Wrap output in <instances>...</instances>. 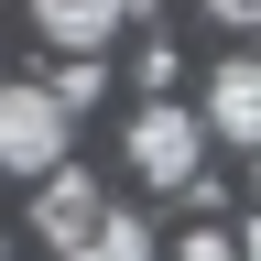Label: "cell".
Returning a JSON list of instances; mask_svg holds the SVG:
<instances>
[{"mask_svg": "<svg viewBox=\"0 0 261 261\" xmlns=\"http://www.w3.org/2000/svg\"><path fill=\"white\" fill-rule=\"evenodd\" d=\"M65 261H152V228L130 218V207H98V228H87Z\"/></svg>", "mask_w": 261, "mask_h": 261, "instance_id": "obj_6", "label": "cell"}, {"mask_svg": "<svg viewBox=\"0 0 261 261\" xmlns=\"http://www.w3.org/2000/svg\"><path fill=\"white\" fill-rule=\"evenodd\" d=\"M0 261H11V250H0Z\"/></svg>", "mask_w": 261, "mask_h": 261, "instance_id": "obj_10", "label": "cell"}, {"mask_svg": "<svg viewBox=\"0 0 261 261\" xmlns=\"http://www.w3.org/2000/svg\"><path fill=\"white\" fill-rule=\"evenodd\" d=\"M207 11H218L228 33H250V22H261V0H207Z\"/></svg>", "mask_w": 261, "mask_h": 261, "instance_id": "obj_9", "label": "cell"}, {"mask_svg": "<svg viewBox=\"0 0 261 261\" xmlns=\"http://www.w3.org/2000/svg\"><path fill=\"white\" fill-rule=\"evenodd\" d=\"M98 87H109V65H98V55H76V65H65V76L44 87V98H55V109H65V120H76V109H87V98H98Z\"/></svg>", "mask_w": 261, "mask_h": 261, "instance_id": "obj_7", "label": "cell"}, {"mask_svg": "<svg viewBox=\"0 0 261 261\" xmlns=\"http://www.w3.org/2000/svg\"><path fill=\"white\" fill-rule=\"evenodd\" d=\"M33 22H44V44H65V55H109V33L130 22V0H33Z\"/></svg>", "mask_w": 261, "mask_h": 261, "instance_id": "obj_5", "label": "cell"}, {"mask_svg": "<svg viewBox=\"0 0 261 261\" xmlns=\"http://www.w3.org/2000/svg\"><path fill=\"white\" fill-rule=\"evenodd\" d=\"M130 163H142V185H196V163H207V130H196V109H174V98H142V120H130Z\"/></svg>", "mask_w": 261, "mask_h": 261, "instance_id": "obj_2", "label": "cell"}, {"mask_svg": "<svg viewBox=\"0 0 261 261\" xmlns=\"http://www.w3.org/2000/svg\"><path fill=\"white\" fill-rule=\"evenodd\" d=\"M174 261H240V240H228V228H218V218H196V228H185V240H174Z\"/></svg>", "mask_w": 261, "mask_h": 261, "instance_id": "obj_8", "label": "cell"}, {"mask_svg": "<svg viewBox=\"0 0 261 261\" xmlns=\"http://www.w3.org/2000/svg\"><path fill=\"white\" fill-rule=\"evenodd\" d=\"M207 142H228V152H261V65L250 55H228L218 76H207Z\"/></svg>", "mask_w": 261, "mask_h": 261, "instance_id": "obj_3", "label": "cell"}, {"mask_svg": "<svg viewBox=\"0 0 261 261\" xmlns=\"http://www.w3.org/2000/svg\"><path fill=\"white\" fill-rule=\"evenodd\" d=\"M98 207H109V196H98L76 163H55V174L33 185V228H44V240H65V250H76L87 228H98Z\"/></svg>", "mask_w": 261, "mask_h": 261, "instance_id": "obj_4", "label": "cell"}, {"mask_svg": "<svg viewBox=\"0 0 261 261\" xmlns=\"http://www.w3.org/2000/svg\"><path fill=\"white\" fill-rule=\"evenodd\" d=\"M55 163H65V109L44 87H0V174H33V185H44Z\"/></svg>", "mask_w": 261, "mask_h": 261, "instance_id": "obj_1", "label": "cell"}]
</instances>
